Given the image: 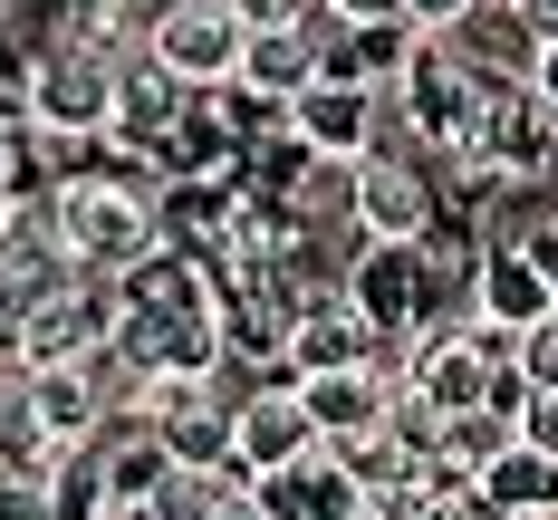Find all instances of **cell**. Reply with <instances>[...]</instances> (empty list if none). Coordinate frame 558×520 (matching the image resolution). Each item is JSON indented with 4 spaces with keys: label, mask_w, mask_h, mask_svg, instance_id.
<instances>
[{
    "label": "cell",
    "mask_w": 558,
    "mask_h": 520,
    "mask_svg": "<svg viewBox=\"0 0 558 520\" xmlns=\"http://www.w3.org/2000/svg\"><path fill=\"white\" fill-rule=\"evenodd\" d=\"M49 231L87 280H125L145 251H165V193L145 173H68L49 183Z\"/></svg>",
    "instance_id": "obj_1"
},
{
    "label": "cell",
    "mask_w": 558,
    "mask_h": 520,
    "mask_svg": "<svg viewBox=\"0 0 558 520\" xmlns=\"http://www.w3.org/2000/svg\"><path fill=\"white\" fill-rule=\"evenodd\" d=\"M20 107H29V125L58 135V145H97L116 125V49L58 29L49 49L29 58V77H20Z\"/></svg>",
    "instance_id": "obj_2"
},
{
    "label": "cell",
    "mask_w": 558,
    "mask_h": 520,
    "mask_svg": "<svg viewBox=\"0 0 558 520\" xmlns=\"http://www.w3.org/2000/svg\"><path fill=\"white\" fill-rule=\"evenodd\" d=\"M434 222H444V173L414 145L376 135L356 155V241H424Z\"/></svg>",
    "instance_id": "obj_3"
},
{
    "label": "cell",
    "mask_w": 558,
    "mask_h": 520,
    "mask_svg": "<svg viewBox=\"0 0 558 520\" xmlns=\"http://www.w3.org/2000/svg\"><path fill=\"white\" fill-rule=\"evenodd\" d=\"M135 39L165 58L193 97H213V87H231V68H241V39H251V29H241L231 0H155Z\"/></svg>",
    "instance_id": "obj_4"
},
{
    "label": "cell",
    "mask_w": 558,
    "mask_h": 520,
    "mask_svg": "<svg viewBox=\"0 0 558 520\" xmlns=\"http://www.w3.org/2000/svg\"><path fill=\"white\" fill-rule=\"evenodd\" d=\"M279 135L299 145V155H366L376 135H386V87H366V77H308L289 107H279Z\"/></svg>",
    "instance_id": "obj_5"
},
{
    "label": "cell",
    "mask_w": 558,
    "mask_h": 520,
    "mask_svg": "<svg viewBox=\"0 0 558 520\" xmlns=\"http://www.w3.org/2000/svg\"><path fill=\"white\" fill-rule=\"evenodd\" d=\"M318 444V424H308V404H299V376L270 366V376H251L241 396H231V462H241V482L251 472H279V462H299Z\"/></svg>",
    "instance_id": "obj_6"
},
{
    "label": "cell",
    "mask_w": 558,
    "mask_h": 520,
    "mask_svg": "<svg viewBox=\"0 0 558 520\" xmlns=\"http://www.w3.org/2000/svg\"><path fill=\"white\" fill-rule=\"evenodd\" d=\"M183 116H193V87H183L145 39H125V49H116V125L107 135L125 145V155H165V135L183 125Z\"/></svg>",
    "instance_id": "obj_7"
},
{
    "label": "cell",
    "mask_w": 558,
    "mask_h": 520,
    "mask_svg": "<svg viewBox=\"0 0 558 520\" xmlns=\"http://www.w3.org/2000/svg\"><path fill=\"white\" fill-rule=\"evenodd\" d=\"M539 309H558V299H549V280H539V261H530V241H520V231L482 241V251H472V270H462V318H482V328L520 338Z\"/></svg>",
    "instance_id": "obj_8"
},
{
    "label": "cell",
    "mask_w": 558,
    "mask_h": 520,
    "mask_svg": "<svg viewBox=\"0 0 558 520\" xmlns=\"http://www.w3.org/2000/svg\"><path fill=\"white\" fill-rule=\"evenodd\" d=\"M251 492H260L270 520H366V482L337 462V444H308L279 472H251Z\"/></svg>",
    "instance_id": "obj_9"
},
{
    "label": "cell",
    "mask_w": 558,
    "mask_h": 520,
    "mask_svg": "<svg viewBox=\"0 0 558 520\" xmlns=\"http://www.w3.org/2000/svg\"><path fill=\"white\" fill-rule=\"evenodd\" d=\"M20 376V404L49 424L58 444H87L97 424H107V386H97V366L87 356H49V366H10Z\"/></svg>",
    "instance_id": "obj_10"
},
{
    "label": "cell",
    "mask_w": 558,
    "mask_h": 520,
    "mask_svg": "<svg viewBox=\"0 0 558 520\" xmlns=\"http://www.w3.org/2000/svg\"><path fill=\"white\" fill-rule=\"evenodd\" d=\"M434 39H444L472 77H530V68H539V39L520 29V10H510V0H472L462 20L434 29Z\"/></svg>",
    "instance_id": "obj_11"
},
{
    "label": "cell",
    "mask_w": 558,
    "mask_h": 520,
    "mask_svg": "<svg viewBox=\"0 0 558 520\" xmlns=\"http://www.w3.org/2000/svg\"><path fill=\"white\" fill-rule=\"evenodd\" d=\"M472 492H482L501 520H558V454H539V444L510 434L501 454L472 472Z\"/></svg>",
    "instance_id": "obj_12"
},
{
    "label": "cell",
    "mask_w": 558,
    "mask_h": 520,
    "mask_svg": "<svg viewBox=\"0 0 558 520\" xmlns=\"http://www.w3.org/2000/svg\"><path fill=\"white\" fill-rule=\"evenodd\" d=\"M279 203H289L299 222L318 231V241H337V231L356 241V155H299Z\"/></svg>",
    "instance_id": "obj_13"
},
{
    "label": "cell",
    "mask_w": 558,
    "mask_h": 520,
    "mask_svg": "<svg viewBox=\"0 0 558 520\" xmlns=\"http://www.w3.org/2000/svg\"><path fill=\"white\" fill-rule=\"evenodd\" d=\"M231 77H241L251 97H279V107H289V97L318 77V39H308V29H251Z\"/></svg>",
    "instance_id": "obj_14"
},
{
    "label": "cell",
    "mask_w": 558,
    "mask_h": 520,
    "mask_svg": "<svg viewBox=\"0 0 558 520\" xmlns=\"http://www.w3.org/2000/svg\"><path fill=\"white\" fill-rule=\"evenodd\" d=\"M107 462H97V434L87 444H58L49 472H39V520H107Z\"/></svg>",
    "instance_id": "obj_15"
},
{
    "label": "cell",
    "mask_w": 558,
    "mask_h": 520,
    "mask_svg": "<svg viewBox=\"0 0 558 520\" xmlns=\"http://www.w3.org/2000/svg\"><path fill=\"white\" fill-rule=\"evenodd\" d=\"M58 454V434L20 404V376H0V482H39Z\"/></svg>",
    "instance_id": "obj_16"
},
{
    "label": "cell",
    "mask_w": 558,
    "mask_h": 520,
    "mask_svg": "<svg viewBox=\"0 0 558 520\" xmlns=\"http://www.w3.org/2000/svg\"><path fill=\"white\" fill-rule=\"evenodd\" d=\"M231 482H241V472H222V462H173L165 482L145 492V511H155V520H213Z\"/></svg>",
    "instance_id": "obj_17"
},
{
    "label": "cell",
    "mask_w": 558,
    "mask_h": 520,
    "mask_svg": "<svg viewBox=\"0 0 558 520\" xmlns=\"http://www.w3.org/2000/svg\"><path fill=\"white\" fill-rule=\"evenodd\" d=\"M510 376H520V386H558V309H539V318L510 338Z\"/></svg>",
    "instance_id": "obj_18"
},
{
    "label": "cell",
    "mask_w": 558,
    "mask_h": 520,
    "mask_svg": "<svg viewBox=\"0 0 558 520\" xmlns=\"http://www.w3.org/2000/svg\"><path fill=\"white\" fill-rule=\"evenodd\" d=\"M510 434L539 444V454H558V386H520L510 396Z\"/></svg>",
    "instance_id": "obj_19"
},
{
    "label": "cell",
    "mask_w": 558,
    "mask_h": 520,
    "mask_svg": "<svg viewBox=\"0 0 558 520\" xmlns=\"http://www.w3.org/2000/svg\"><path fill=\"white\" fill-rule=\"evenodd\" d=\"M231 10H241V29H299L318 0H231Z\"/></svg>",
    "instance_id": "obj_20"
},
{
    "label": "cell",
    "mask_w": 558,
    "mask_h": 520,
    "mask_svg": "<svg viewBox=\"0 0 558 520\" xmlns=\"http://www.w3.org/2000/svg\"><path fill=\"white\" fill-rule=\"evenodd\" d=\"M318 10H328L337 29H395V20H404L395 0H318Z\"/></svg>",
    "instance_id": "obj_21"
},
{
    "label": "cell",
    "mask_w": 558,
    "mask_h": 520,
    "mask_svg": "<svg viewBox=\"0 0 558 520\" xmlns=\"http://www.w3.org/2000/svg\"><path fill=\"white\" fill-rule=\"evenodd\" d=\"M520 241H530V261H539V280H549V299H558V213H539Z\"/></svg>",
    "instance_id": "obj_22"
},
{
    "label": "cell",
    "mask_w": 558,
    "mask_h": 520,
    "mask_svg": "<svg viewBox=\"0 0 558 520\" xmlns=\"http://www.w3.org/2000/svg\"><path fill=\"white\" fill-rule=\"evenodd\" d=\"M395 10H404V29H444V20H462L472 0H395Z\"/></svg>",
    "instance_id": "obj_23"
},
{
    "label": "cell",
    "mask_w": 558,
    "mask_h": 520,
    "mask_svg": "<svg viewBox=\"0 0 558 520\" xmlns=\"http://www.w3.org/2000/svg\"><path fill=\"white\" fill-rule=\"evenodd\" d=\"M510 10H520V29H530L539 49H558V0H510Z\"/></svg>",
    "instance_id": "obj_24"
},
{
    "label": "cell",
    "mask_w": 558,
    "mask_h": 520,
    "mask_svg": "<svg viewBox=\"0 0 558 520\" xmlns=\"http://www.w3.org/2000/svg\"><path fill=\"white\" fill-rule=\"evenodd\" d=\"M213 520H270V511H260V492H251V482H231V492H222V511H213Z\"/></svg>",
    "instance_id": "obj_25"
},
{
    "label": "cell",
    "mask_w": 558,
    "mask_h": 520,
    "mask_svg": "<svg viewBox=\"0 0 558 520\" xmlns=\"http://www.w3.org/2000/svg\"><path fill=\"white\" fill-rule=\"evenodd\" d=\"M0 193H20V135L0 125Z\"/></svg>",
    "instance_id": "obj_26"
},
{
    "label": "cell",
    "mask_w": 558,
    "mask_h": 520,
    "mask_svg": "<svg viewBox=\"0 0 558 520\" xmlns=\"http://www.w3.org/2000/svg\"><path fill=\"white\" fill-rule=\"evenodd\" d=\"M530 87H539V97L558 107V49H539V68H530Z\"/></svg>",
    "instance_id": "obj_27"
},
{
    "label": "cell",
    "mask_w": 558,
    "mask_h": 520,
    "mask_svg": "<svg viewBox=\"0 0 558 520\" xmlns=\"http://www.w3.org/2000/svg\"><path fill=\"white\" fill-rule=\"evenodd\" d=\"M10 366H20V318L0 309V376H10Z\"/></svg>",
    "instance_id": "obj_28"
},
{
    "label": "cell",
    "mask_w": 558,
    "mask_h": 520,
    "mask_svg": "<svg viewBox=\"0 0 558 520\" xmlns=\"http://www.w3.org/2000/svg\"><path fill=\"white\" fill-rule=\"evenodd\" d=\"M107 520H155V511H145V501H135V511H107Z\"/></svg>",
    "instance_id": "obj_29"
}]
</instances>
